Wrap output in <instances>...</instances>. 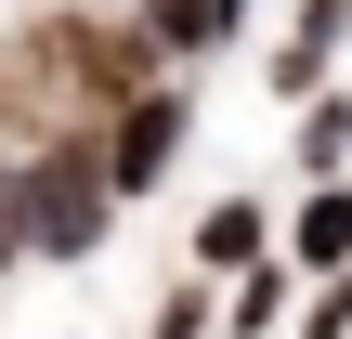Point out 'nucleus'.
Returning <instances> with one entry per match:
<instances>
[{"mask_svg":"<svg viewBox=\"0 0 352 339\" xmlns=\"http://www.w3.org/2000/svg\"><path fill=\"white\" fill-rule=\"evenodd\" d=\"M0 274H13V209H0Z\"/></svg>","mask_w":352,"mask_h":339,"instance_id":"6e6552de","label":"nucleus"},{"mask_svg":"<svg viewBox=\"0 0 352 339\" xmlns=\"http://www.w3.org/2000/svg\"><path fill=\"white\" fill-rule=\"evenodd\" d=\"M340 26H352V0H300V26H287L274 78H287V91H314V78H327V52H340Z\"/></svg>","mask_w":352,"mask_h":339,"instance_id":"7ed1b4c3","label":"nucleus"},{"mask_svg":"<svg viewBox=\"0 0 352 339\" xmlns=\"http://www.w3.org/2000/svg\"><path fill=\"white\" fill-rule=\"evenodd\" d=\"M144 26H157L170 52H209V39L235 26V0H144Z\"/></svg>","mask_w":352,"mask_h":339,"instance_id":"423d86ee","label":"nucleus"},{"mask_svg":"<svg viewBox=\"0 0 352 339\" xmlns=\"http://www.w3.org/2000/svg\"><path fill=\"white\" fill-rule=\"evenodd\" d=\"M196 261H222V274H248V261H261V209H248V196H222V209L196 222Z\"/></svg>","mask_w":352,"mask_h":339,"instance_id":"39448f33","label":"nucleus"},{"mask_svg":"<svg viewBox=\"0 0 352 339\" xmlns=\"http://www.w3.org/2000/svg\"><path fill=\"white\" fill-rule=\"evenodd\" d=\"M170 157H183V91H144V105L118 118V144H104V183H118V196H144Z\"/></svg>","mask_w":352,"mask_h":339,"instance_id":"f03ea898","label":"nucleus"},{"mask_svg":"<svg viewBox=\"0 0 352 339\" xmlns=\"http://www.w3.org/2000/svg\"><path fill=\"white\" fill-rule=\"evenodd\" d=\"M287 248H300L314 274H340V261H352V183H327V196H314V209L287 222Z\"/></svg>","mask_w":352,"mask_h":339,"instance_id":"20e7f679","label":"nucleus"},{"mask_svg":"<svg viewBox=\"0 0 352 339\" xmlns=\"http://www.w3.org/2000/svg\"><path fill=\"white\" fill-rule=\"evenodd\" d=\"M300 157H314V170H340V157H352V91H340V105H327V78L300 91Z\"/></svg>","mask_w":352,"mask_h":339,"instance_id":"0eeeda50","label":"nucleus"},{"mask_svg":"<svg viewBox=\"0 0 352 339\" xmlns=\"http://www.w3.org/2000/svg\"><path fill=\"white\" fill-rule=\"evenodd\" d=\"M0 209H13V248H52V261H78V248L118 222V183H104V157H78V144H65V157H39V170H26Z\"/></svg>","mask_w":352,"mask_h":339,"instance_id":"f257e3e1","label":"nucleus"}]
</instances>
